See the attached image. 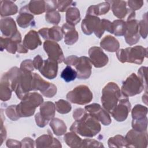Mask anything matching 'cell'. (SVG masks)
Returning a JSON list of instances; mask_svg holds the SVG:
<instances>
[{"label":"cell","mask_w":148,"mask_h":148,"mask_svg":"<svg viewBox=\"0 0 148 148\" xmlns=\"http://www.w3.org/2000/svg\"><path fill=\"white\" fill-rule=\"evenodd\" d=\"M5 75L11 83L12 90L17 98L21 100L23 97L32 90L33 73L23 72L16 66L10 68Z\"/></svg>","instance_id":"obj_1"},{"label":"cell","mask_w":148,"mask_h":148,"mask_svg":"<svg viewBox=\"0 0 148 148\" xmlns=\"http://www.w3.org/2000/svg\"><path fill=\"white\" fill-rule=\"evenodd\" d=\"M69 130L82 136L92 138L100 132L101 127L99 121L86 112L81 118L72 123Z\"/></svg>","instance_id":"obj_2"},{"label":"cell","mask_w":148,"mask_h":148,"mask_svg":"<svg viewBox=\"0 0 148 148\" xmlns=\"http://www.w3.org/2000/svg\"><path fill=\"white\" fill-rule=\"evenodd\" d=\"M43 102L42 96L38 92H28L16 105V110L20 117H27L32 116L36 108Z\"/></svg>","instance_id":"obj_3"},{"label":"cell","mask_w":148,"mask_h":148,"mask_svg":"<svg viewBox=\"0 0 148 148\" xmlns=\"http://www.w3.org/2000/svg\"><path fill=\"white\" fill-rule=\"evenodd\" d=\"M116 54L119 61L122 63L130 62L141 64L145 58L147 57V48L142 46L129 47L119 49Z\"/></svg>","instance_id":"obj_4"},{"label":"cell","mask_w":148,"mask_h":148,"mask_svg":"<svg viewBox=\"0 0 148 148\" xmlns=\"http://www.w3.org/2000/svg\"><path fill=\"white\" fill-rule=\"evenodd\" d=\"M121 90L114 82H109L102 90L101 102L103 108L110 113L120 99Z\"/></svg>","instance_id":"obj_5"},{"label":"cell","mask_w":148,"mask_h":148,"mask_svg":"<svg viewBox=\"0 0 148 148\" xmlns=\"http://www.w3.org/2000/svg\"><path fill=\"white\" fill-rule=\"evenodd\" d=\"M66 97L69 102L80 105L88 103L93 98L92 92L86 85H79L76 87L69 91Z\"/></svg>","instance_id":"obj_6"},{"label":"cell","mask_w":148,"mask_h":148,"mask_svg":"<svg viewBox=\"0 0 148 148\" xmlns=\"http://www.w3.org/2000/svg\"><path fill=\"white\" fill-rule=\"evenodd\" d=\"M145 89L140 78L132 73L123 82L121 92L125 97H129L140 94Z\"/></svg>","instance_id":"obj_7"},{"label":"cell","mask_w":148,"mask_h":148,"mask_svg":"<svg viewBox=\"0 0 148 148\" xmlns=\"http://www.w3.org/2000/svg\"><path fill=\"white\" fill-rule=\"evenodd\" d=\"M81 28L84 34L90 35L94 33L98 38H101L105 32L100 18L98 16L89 14H86L82 20Z\"/></svg>","instance_id":"obj_8"},{"label":"cell","mask_w":148,"mask_h":148,"mask_svg":"<svg viewBox=\"0 0 148 148\" xmlns=\"http://www.w3.org/2000/svg\"><path fill=\"white\" fill-rule=\"evenodd\" d=\"M4 49L11 54H15L16 52L18 53H27V49L21 42V35L19 31L12 38L1 37V50L2 51Z\"/></svg>","instance_id":"obj_9"},{"label":"cell","mask_w":148,"mask_h":148,"mask_svg":"<svg viewBox=\"0 0 148 148\" xmlns=\"http://www.w3.org/2000/svg\"><path fill=\"white\" fill-rule=\"evenodd\" d=\"M56 113L55 104L51 101L43 102L40 105V112L35 116L36 125L39 127H45L54 118Z\"/></svg>","instance_id":"obj_10"},{"label":"cell","mask_w":148,"mask_h":148,"mask_svg":"<svg viewBox=\"0 0 148 148\" xmlns=\"http://www.w3.org/2000/svg\"><path fill=\"white\" fill-rule=\"evenodd\" d=\"M32 90L39 91L43 96L52 98L56 94L57 89L56 85L45 80L38 73H33Z\"/></svg>","instance_id":"obj_11"},{"label":"cell","mask_w":148,"mask_h":148,"mask_svg":"<svg viewBox=\"0 0 148 148\" xmlns=\"http://www.w3.org/2000/svg\"><path fill=\"white\" fill-rule=\"evenodd\" d=\"M125 138L128 147L146 148L147 146L148 137L146 131L140 132L132 129L127 132Z\"/></svg>","instance_id":"obj_12"},{"label":"cell","mask_w":148,"mask_h":148,"mask_svg":"<svg viewBox=\"0 0 148 148\" xmlns=\"http://www.w3.org/2000/svg\"><path fill=\"white\" fill-rule=\"evenodd\" d=\"M138 22L135 18L127 19L125 21L126 30L124 36L126 43L130 46L136 44L140 39Z\"/></svg>","instance_id":"obj_13"},{"label":"cell","mask_w":148,"mask_h":148,"mask_svg":"<svg viewBox=\"0 0 148 148\" xmlns=\"http://www.w3.org/2000/svg\"><path fill=\"white\" fill-rule=\"evenodd\" d=\"M43 49L49 59L58 63L64 62L65 58L63 51L59 45L55 41L46 40L43 43Z\"/></svg>","instance_id":"obj_14"},{"label":"cell","mask_w":148,"mask_h":148,"mask_svg":"<svg viewBox=\"0 0 148 148\" xmlns=\"http://www.w3.org/2000/svg\"><path fill=\"white\" fill-rule=\"evenodd\" d=\"M84 109L104 125H108L112 122L111 117L108 112L98 103H94L86 105Z\"/></svg>","instance_id":"obj_15"},{"label":"cell","mask_w":148,"mask_h":148,"mask_svg":"<svg viewBox=\"0 0 148 148\" xmlns=\"http://www.w3.org/2000/svg\"><path fill=\"white\" fill-rule=\"evenodd\" d=\"M131 109V104L127 97L120 99L117 105L110 112L112 117L119 122L126 120Z\"/></svg>","instance_id":"obj_16"},{"label":"cell","mask_w":148,"mask_h":148,"mask_svg":"<svg viewBox=\"0 0 148 148\" xmlns=\"http://www.w3.org/2000/svg\"><path fill=\"white\" fill-rule=\"evenodd\" d=\"M89 59L95 68L105 66L109 61V58L102 49L97 46H93L88 50Z\"/></svg>","instance_id":"obj_17"},{"label":"cell","mask_w":148,"mask_h":148,"mask_svg":"<svg viewBox=\"0 0 148 148\" xmlns=\"http://www.w3.org/2000/svg\"><path fill=\"white\" fill-rule=\"evenodd\" d=\"M77 72V77L79 79H87L91 74L92 64L87 57H79L78 61L74 66Z\"/></svg>","instance_id":"obj_18"},{"label":"cell","mask_w":148,"mask_h":148,"mask_svg":"<svg viewBox=\"0 0 148 148\" xmlns=\"http://www.w3.org/2000/svg\"><path fill=\"white\" fill-rule=\"evenodd\" d=\"M16 21L19 27L26 28L29 26H34L35 22L33 14L29 11L28 5L21 8L16 18Z\"/></svg>","instance_id":"obj_19"},{"label":"cell","mask_w":148,"mask_h":148,"mask_svg":"<svg viewBox=\"0 0 148 148\" xmlns=\"http://www.w3.org/2000/svg\"><path fill=\"white\" fill-rule=\"evenodd\" d=\"M38 71L46 78L53 79L57 75L58 62L48 58L43 60V64Z\"/></svg>","instance_id":"obj_20"},{"label":"cell","mask_w":148,"mask_h":148,"mask_svg":"<svg viewBox=\"0 0 148 148\" xmlns=\"http://www.w3.org/2000/svg\"><path fill=\"white\" fill-rule=\"evenodd\" d=\"M38 34L46 40H50L55 42L60 41L63 38L61 28L58 26H53L50 28H42L38 31Z\"/></svg>","instance_id":"obj_21"},{"label":"cell","mask_w":148,"mask_h":148,"mask_svg":"<svg viewBox=\"0 0 148 148\" xmlns=\"http://www.w3.org/2000/svg\"><path fill=\"white\" fill-rule=\"evenodd\" d=\"M0 29L5 38H12L17 32V28L15 21L12 17H5L1 19Z\"/></svg>","instance_id":"obj_22"},{"label":"cell","mask_w":148,"mask_h":148,"mask_svg":"<svg viewBox=\"0 0 148 148\" xmlns=\"http://www.w3.org/2000/svg\"><path fill=\"white\" fill-rule=\"evenodd\" d=\"M48 132L49 134L42 135L36 139V147H61L62 145L61 142L57 139L54 138L49 131H48Z\"/></svg>","instance_id":"obj_23"},{"label":"cell","mask_w":148,"mask_h":148,"mask_svg":"<svg viewBox=\"0 0 148 148\" xmlns=\"http://www.w3.org/2000/svg\"><path fill=\"white\" fill-rule=\"evenodd\" d=\"M62 34L64 36V42L68 45L75 43L79 38V34L74 25L65 23L61 27Z\"/></svg>","instance_id":"obj_24"},{"label":"cell","mask_w":148,"mask_h":148,"mask_svg":"<svg viewBox=\"0 0 148 148\" xmlns=\"http://www.w3.org/2000/svg\"><path fill=\"white\" fill-rule=\"evenodd\" d=\"M24 46L28 50H34L42 45L38 32L35 30L29 31L24 36L23 41Z\"/></svg>","instance_id":"obj_25"},{"label":"cell","mask_w":148,"mask_h":148,"mask_svg":"<svg viewBox=\"0 0 148 148\" xmlns=\"http://www.w3.org/2000/svg\"><path fill=\"white\" fill-rule=\"evenodd\" d=\"M110 3L112 11L116 17L121 20L128 13L129 9L127 8V2L124 1H108Z\"/></svg>","instance_id":"obj_26"},{"label":"cell","mask_w":148,"mask_h":148,"mask_svg":"<svg viewBox=\"0 0 148 148\" xmlns=\"http://www.w3.org/2000/svg\"><path fill=\"white\" fill-rule=\"evenodd\" d=\"M13 91L11 83L3 73L0 82V99L2 101H7L10 99Z\"/></svg>","instance_id":"obj_27"},{"label":"cell","mask_w":148,"mask_h":148,"mask_svg":"<svg viewBox=\"0 0 148 148\" xmlns=\"http://www.w3.org/2000/svg\"><path fill=\"white\" fill-rule=\"evenodd\" d=\"M100 46L109 52H116L120 47V43L116 38L111 35H106L100 42Z\"/></svg>","instance_id":"obj_28"},{"label":"cell","mask_w":148,"mask_h":148,"mask_svg":"<svg viewBox=\"0 0 148 148\" xmlns=\"http://www.w3.org/2000/svg\"><path fill=\"white\" fill-rule=\"evenodd\" d=\"M110 9V5L108 1L98 5H91L87 9L86 14L98 16L107 13Z\"/></svg>","instance_id":"obj_29"},{"label":"cell","mask_w":148,"mask_h":148,"mask_svg":"<svg viewBox=\"0 0 148 148\" xmlns=\"http://www.w3.org/2000/svg\"><path fill=\"white\" fill-rule=\"evenodd\" d=\"M18 12L17 5L11 1H1V16L6 17Z\"/></svg>","instance_id":"obj_30"},{"label":"cell","mask_w":148,"mask_h":148,"mask_svg":"<svg viewBox=\"0 0 148 148\" xmlns=\"http://www.w3.org/2000/svg\"><path fill=\"white\" fill-rule=\"evenodd\" d=\"M64 139L66 144L71 148L82 147L83 140L73 131L65 134Z\"/></svg>","instance_id":"obj_31"},{"label":"cell","mask_w":148,"mask_h":148,"mask_svg":"<svg viewBox=\"0 0 148 148\" xmlns=\"http://www.w3.org/2000/svg\"><path fill=\"white\" fill-rule=\"evenodd\" d=\"M50 126L54 134L57 136H61L66 132V126L65 123L58 118H53L50 120Z\"/></svg>","instance_id":"obj_32"},{"label":"cell","mask_w":148,"mask_h":148,"mask_svg":"<svg viewBox=\"0 0 148 148\" xmlns=\"http://www.w3.org/2000/svg\"><path fill=\"white\" fill-rule=\"evenodd\" d=\"M80 13L79 10L76 7H71L66 11L65 20L66 23L75 25L80 21Z\"/></svg>","instance_id":"obj_33"},{"label":"cell","mask_w":148,"mask_h":148,"mask_svg":"<svg viewBox=\"0 0 148 148\" xmlns=\"http://www.w3.org/2000/svg\"><path fill=\"white\" fill-rule=\"evenodd\" d=\"M27 5L32 14L39 15L46 12L45 1H31Z\"/></svg>","instance_id":"obj_34"},{"label":"cell","mask_w":148,"mask_h":148,"mask_svg":"<svg viewBox=\"0 0 148 148\" xmlns=\"http://www.w3.org/2000/svg\"><path fill=\"white\" fill-rule=\"evenodd\" d=\"M108 144L109 147H128L125 138L120 135L109 138L108 140Z\"/></svg>","instance_id":"obj_35"},{"label":"cell","mask_w":148,"mask_h":148,"mask_svg":"<svg viewBox=\"0 0 148 148\" xmlns=\"http://www.w3.org/2000/svg\"><path fill=\"white\" fill-rule=\"evenodd\" d=\"M147 108L140 104L136 105L132 109L131 116L132 120H138L143 119L147 116Z\"/></svg>","instance_id":"obj_36"},{"label":"cell","mask_w":148,"mask_h":148,"mask_svg":"<svg viewBox=\"0 0 148 148\" xmlns=\"http://www.w3.org/2000/svg\"><path fill=\"white\" fill-rule=\"evenodd\" d=\"M113 34L116 36H123L126 30V23L123 20H116L112 22Z\"/></svg>","instance_id":"obj_37"},{"label":"cell","mask_w":148,"mask_h":148,"mask_svg":"<svg viewBox=\"0 0 148 148\" xmlns=\"http://www.w3.org/2000/svg\"><path fill=\"white\" fill-rule=\"evenodd\" d=\"M77 77V72L71 66L67 65L61 73V77L66 82L74 80Z\"/></svg>","instance_id":"obj_38"},{"label":"cell","mask_w":148,"mask_h":148,"mask_svg":"<svg viewBox=\"0 0 148 148\" xmlns=\"http://www.w3.org/2000/svg\"><path fill=\"white\" fill-rule=\"evenodd\" d=\"M56 110L61 114H66L72 109L71 103L64 99H60L55 102Z\"/></svg>","instance_id":"obj_39"},{"label":"cell","mask_w":148,"mask_h":148,"mask_svg":"<svg viewBox=\"0 0 148 148\" xmlns=\"http://www.w3.org/2000/svg\"><path fill=\"white\" fill-rule=\"evenodd\" d=\"M45 19L49 23L57 25L60 22L61 16L58 11L53 10L46 13Z\"/></svg>","instance_id":"obj_40"},{"label":"cell","mask_w":148,"mask_h":148,"mask_svg":"<svg viewBox=\"0 0 148 148\" xmlns=\"http://www.w3.org/2000/svg\"><path fill=\"white\" fill-rule=\"evenodd\" d=\"M139 35L144 39L147 36V13H146L143 15L142 20L138 22Z\"/></svg>","instance_id":"obj_41"},{"label":"cell","mask_w":148,"mask_h":148,"mask_svg":"<svg viewBox=\"0 0 148 148\" xmlns=\"http://www.w3.org/2000/svg\"><path fill=\"white\" fill-rule=\"evenodd\" d=\"M132 129L140 131L143 132L146 131L147 127V117H145L141 120H132Z\"/></svg>","instance_id":"obj_42"},{"label":"cell","mask_w":148,"mask_h":148,"mask_svg":"<svg viewBox=\"0 0 148 148\" xmlns=\"http://www.w3.org/2000/svg\"><path fill=\"white\" fill-rule=\"evenodd\" d=\"M5 114L12 121H16L20 118L17 113L16 105L8 106L5 109Z\"/></svg>","instance_id":"obj_43"},{"label":"cell","mask_w":148,"mask_h":148,"mask_svg":"<svg viewBox=\"0 0 148 148\" xmlns=\"http://www.w3.org/2000/svg\"><path fill=\"white\" fill-rule=\"evenodd\" d=\"M75 2L73 1H57V7L58 12H66L69 8H71V6L74 5Z\"/></svg>","instance_id":"obj_44"},{"label":"cell","mask_w":148,"mask_h":148,"mask_svg":"<svg viewBox=\"0 0 148 148\" xmlns=\"http://www.w3.org/2000/svg\"><path fill=\"white\" fill-rule=\"evenodd\" d=\"M103 144L95 139H84L83 140L82 147H103Z\"/></svg>","instance_id":"obj_45"},{"label":"cell","mask_w":148,"mask_h":148,"mask_svg":"<svg viewBox=\"0 0 148 148\" xmlns=\"http://www.w3.org/2000/svg\"><path fill=\"white\" fill-rule=\"evenodd\" d=\"M147 67L146 66H142L140 67L138 71V77L140 78V79L142 80L144 88L145 90V91H147Z\"/></svg>","instance_id":"obj_46"},{"label":"cell","mask_w":148,"mask_h":148,"mask_svg":"<svg viewBox=\"0 0 148 148\" xmlns=\"http://www.w3.org/2000/svg\"><path fill=\"white\" fill-rule=\"evenodd\" d=\"M20 69L23 72H32L34 70V66L33 64V61L30 60H25L20 64Z\"/></svg>","instance_id":"obj_47"},{"label":"cell","mask_w":148,"mask_h":148,"mask_svg":"<svg viewBox=\"0 0 148 148\" xmlns=\"http://www.w3.org/2000/svg\"><path fill=\"white\" fill-rule=\"evenodd\" d=\"M127 4L130 9L135 11L140 9L142 7L143 5V1L142 0H129L127 1Z\"/></svg>","instance_id":"obj_48"},{"label":"cell","mask_w":148,"mask_h":148,"mask_svg":"<svg viewBox=\"0 0 148 148\" xmlns=\"http://www.w3.org/2000/svg\"><path fill=\"white\" fill-rule=\"evenodd\" d=\"M21 147H34L35 142L29 137H26L21 141Z\"/></svg>","instance_id":"obj_49"},{"label":"cell","mask_w":148,"mask_h":148,"mask_svg":"<svg viewBox=\"0 0 148 148\" xmlns=\"http://www.w3.org/2000/svg\"><path fill=\"white\" fill-rule=\"evenodd\" d=\"M46 3V12H50L56 10L57 7V1H45Z\"/></svg>","instance_id":"obj_50"},{"label":"cell","mask_w":148,"mask_h":148,"mask_svg":"<svg viewBox=\"0 0 148 148\" xmlns=\"http://www.w3.org/2000/svg\"><path fill=\"white\" fill-rule=\"evenodd\" d=\"M78 59H79V57L77 56L72 55V56H68L66 58H65L64 61V62L65 64L69 65V66L70 65L75 66L76 65V64L77 63Z\"/></svg>","instance_id":"obj_51"},{"label":"cell","mask_w":148,"mask_h":148,"mask_svg":"<svg viewBox=\"0 0 148 148\" xmlns=\"http://www.w3.org/2000/svg\"><path fill=\"white\" fill-rule=\"evenodd\" d=\"M86 113V110L85 109L83 108H77L73 112V118L75 120H77L81 118Z\"/></svg>","instance_id":"obj_52"},{"label":"cell","mask_w":148,"mask_h":148,"mask_svg":"<svg viewBox=\"0 0 148 148\" xmlns=\"http://www.w3.org/2000/svg\"><path fill=\"white\" fill-rule=\"evenodd\" d=\"M32 61H33V64H34V68L38 70H39L43 64V60L42 59V58L41 57V56L40 55H37L36 57H34Z\"/></svg>","instance_id":"obj_53"},{"label":"cell","mask_w":148,"mask_h":148,"mask_svg":"<svg viewBox=\"0 0 148 148\" xmlns=\"http://www.w3.org/2000/svg\"><path fill=\"white\" fill-rule=\"evenodd\" d=\"M6 144L8 147H21V142L12 139H8Z\"/></svg>","instance_id":"obj_54"},{"label":"cell","mask_w":148,"mask_h":148,"mask_svg":"<svg viewBox=\"0 0 148 148\" xmlns=\"http://www.w3.org/2000/svg\"><path fill=\"white\" fill-rule=\"evenodd\" d=\"M6 131L5 127L3 126L2 118H1V142H0V145H1L3 143V140L6 139Z\"/></svg>","instance_id":"obj_55"},{"label":"cell","mask_w":148,"mask_h":148,"mask_svg":"<svg viewBox=\"0 0 148 148\" xmlns=\"http://www.w3.org/2000/svg\"><path fill=\"white\" fill-rule=\"evenodd\" d=\"M142 101L146 105L147 104V91H145V94L143 95Z\"/></svg>","instance_id":"obj_56"}]
</instances>
